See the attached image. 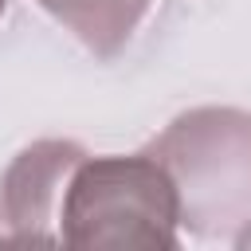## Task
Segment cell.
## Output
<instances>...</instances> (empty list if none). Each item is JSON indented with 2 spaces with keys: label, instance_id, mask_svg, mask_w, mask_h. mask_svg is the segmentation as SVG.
Instances as JSON below:
<instances>
[{
  "label": "cell",
  "instance_id": "cell-5",
  "mask_svg": "<svg viewBox=\"0 0 251 251\" xmlns=\"http://www.w3.org/2000/svg\"><path fill=\"white\" fill-rule=\"evenodd\" d=\"M4 8H8V0H0V16H4Z\"/></svg>",
  "mask_w": 251,
  "mask_h": 251
},
{
  "label": "cell",
  "instance_id": "cell-2",
  "mask_svg": "<svg viewBox=\"0 0 251 251\" xmlns=\"http://www.w3.org/2000/svg\"><path fill=\"white\" fill-rule=\"evenodd\" d=\"M176 180V188H192L184 212H204L212 192H224V208L231 200L251 196V118L235 110H196L169 126L161 141L149 149Z\"/></svg>",
  "mask_w": 251,
  "mask_h": 251
},
{
  "label": "cell",
  "instance_id": "cell-4",
  "mask_svg": "<svg viewBox=\"0 0 251 251\" xmlns=\"http://www.w3.org/2000/svg\"><path fill=\"white\" fill-rule=\"evenodd\" d=\"M82 47H90L98 59H114L129 35L137 31L141 16L149 12V0H39Z\"/></svg>",
  "mask_w": 251,
  "mask_h": 251
},
{
  "label": "cell",
  "instance_id": "cell-3",
  "mask_svg": "<svg viewBox=\"0 0 251 251\" xmlns=\"http://www.w3.org/2000/svg\"><path fill=\"white\" fill-rule=\"evenodd\" d=\"M82 157L86 153L75 141H35L8 165L0 184V208L12 224V235L0 243H55L43 224L51 220L59 188H67V176Z\"/></svg>",
  "mask_w": 251,
  "mask_h": 251
},
{
  "label": "cell",
  "instance_id": "cell-1",
  "mask_svg": "<svg viewBox=\"0 0 251 251\" xmlns=\"http://www.w3.org/2000/svg\"><path fill=\"white\" fill-rule=\"evenodd\" d=\"M180 220V188L149 149L82 157L67 176L59 243L78 251H173Z\"/></svg>",
  "mask_w": 251,
  "mask_h": 251
}]
</instances>
